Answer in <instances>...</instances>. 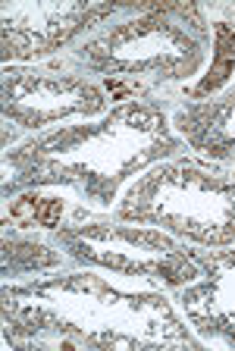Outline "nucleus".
Here are the masks:
<instances>
[{
    "mask_svg": "<svg viewBox=\"0 0 235 351\" xmlns=\"http://www.w3.org/2000/svg\"><path fill=\"white\" fill-rule=\"evenodd\" d=\"M38 197H19L13 207V223H19V226H38Z\"/></svg>",
    "mask_w": 235,
    "mask_h": 351,
    "instance_id": "f03ea898",
    "label": "nucleus"
},
{
    "mask_svg": "<svg viewBox=\"0 0 235 351\" xmlns=\"http://www.w3.org/2000/svg\"><path fill=\"white\" fill-rule=\"evenodd\" d=\"M60 219V201H41L38 204V226H53Z\"/></svg>",
    "mask_w": 235,
    "mask_h": 351,
    "instance_id": "7ed1b4c3",
    "label": "nucleus"
},
{
    "mask_svg": "<svg viewBox=\"0 0 235 351\" xmlns=\"http://www.w3.org/2000/svg\"><path fill=\"white\" fill-rule=\"evenodd\" d=\"M217 32H220V63H217V69H213V79H207L204 88H217L229 75V69H232V63H229V44H232V35H229L226 25H220Z\"/></svg>",
    "mask_w": 235,
    "mask_h": 351,
    "instance_id": "f257e3e1",
    "label": "nucleus"
}]
</instances>
